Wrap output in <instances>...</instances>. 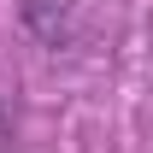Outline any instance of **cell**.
<instances>
[{
    "mask_svg": "<svg viewBox=\"0 0 153 153\" xmlns=\"http://www.w3.org/2000/svg\"><path fill=\"white\" fill-rule=\"evenodd\" d=\"M0 147H6V112H0Z\"/></svg>",
    "mask_w": 153,
    "mask_h": 153,
    "instance_id": "1",
    "label": "cell"
}]
</instances>
